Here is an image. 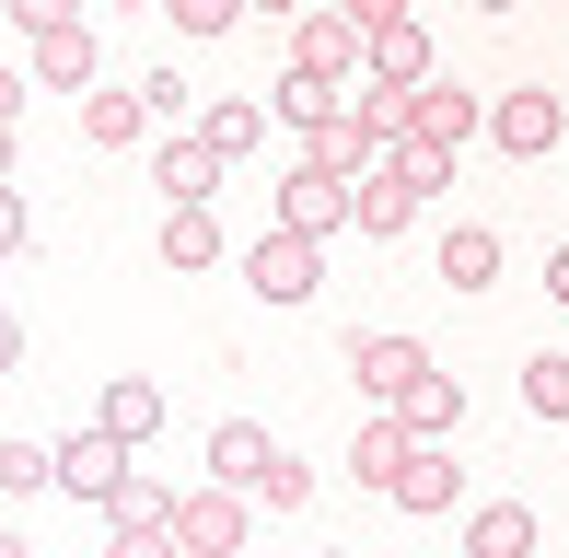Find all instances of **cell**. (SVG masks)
I'll return each instance as SVG.
<instances>
[{
    "label": "cell",
    "mask_w": 569,
    "mask_h": 558,
    "mask_svg": "<svg viewBox=\"0 0 569 558\" xmlns=\"http://www.w3.org/2000/svg\"><path fill=\"white\" fill-rule=\"evenodd\" d=\"M244 512H256V500L221 489V477H210V489H174V547H187V558H232V547H244Z\"/></svg>",
    "instance_id": "5"
},
{
    "label": "cell",
    "mask_w": 569,
    "mask_h": 558,
    "mask_svg": "<svg viewBox=\"0 0 569 558\" xmlns=\"http://www.w3.org/2000/svg\"><path fill=\"white\" fill-rule=\"evenodd\" d=\"M523 408H535V419H569V361H558V349H535V361H523Z\"/></svg>",
    "instance_id": "26"
},
{
    "label": "cell",
    "mask_w": 569,
    "mask_h": 558,
    "mask_svg": "<svg viewBox=\"0 0 569 558\" xmlns=\"http://www.w3.org/2000/svg\"><path fill=\"white\" fill-rule=\"evenodd\" d=\"M244 12H279V23H291V12H302V0H244Z\"/></svg>",
    "instance_id": "36"
},
{
    "label": "cell",
    "mask_w": 569,
    "mask_h": 558,
    "mask_svg": "<svg viewBox=\"0 0 569 558\" xmlns=\"http://www.w3.org/2000/svg\"><path fill=\"white\" fill-rule=\"evenodd\" d=\"M198 140H210L221 163H244V151L268 140V106H256V93H210V106H198Z\"/></svg>",
    "instance_id": "17"
},
{
    "label": "cell",
    "mask_w": 569,
    "mask_h": 558,
    "mask_svg": "<svg viewBox=\"0 0 569 558\" xmlns=\"http://www.w3.org/2000/svg\"><path fill=\"white\" fill-rule=\"evenodd\" d=\"M256 500H268V512H302V500H315V466H302V454H268V477H256Z\"/></svg>",
    "instance_id": "27"
},
{
    "label": "cell",
    "mask_w": 569,
    "mask_h": 558,
    "mask_svg": "<svg viewBox=\"0 0 569 558\" xmlns=\"http://www.w3.org/2000/svg\"><path fill=\"white\" fill-rule=\"evenodd\" d=\"M0 268H12V257H0Z\"/></svg>",
    "instance_id": "42"
},
{
    "label": "cell",
    "mask_w": 569,
    "mask_h": 558,
    "mask_svg": "<svg viewBox=\"0 0 569 558\" xmlns=\"http://www.w3.org/2000/svg\"><path fill=\"white\" fill-rule=\"evenodd\" d=\"M465 558H535V512L523 500H477L465 512Z\"/></svg>",
    "instance_id": "19"
},
{
    "label": "cell",
    "mask_w": 569,
    "mask_h": 558,
    "mask_svg": "<svg viewBox=\"0 0 569 558\" xmlns=\"http://www.w3.org/2000/svg\"><path fill=\"white\" fill-rule=\"evenodd\" d=\"M326 12H360V0H326Z\"/></svg>",
    "instance_id": "40"
},
{
    "label": "cell",
    "mask_w": 569,
    "mask_h": 558,
    "mask_svg": "<svg viewBox=\"0 0 569 558\" xmlns=\"http://www.w3.org/2000/svg\"><path fill=\"white\" fill-rule=\"evenodd\" d=\"M396 419H407V430H419V442H453V419H465V385H453V372H442V361H430V372H419V385H407V396H396Z\"/></svg>",
    "instance_id": "22"
},
{
    "label": "cell",
    "mask_w": 569,
    "mask_h": 558,
    "mask_svg": "<svg viewBox=\"0 0 569 558\" xmlns=\"http://www.w3.org/2000/svg\"><path fill=\"white\" fill-rule=\"evenodd\" d=\"M430 268H442V291H488V279H500V233H488V221H453Z\"/></svg>",
    "instance_id": "21"
},
{
    "label": "cell",
    "mask_w": 569,
    "mask_h": 558,
    "mask_svg": "<svg viewBox=\"0 0 569 558\" xmlns=\"http://www.w3.org/2000/svg\"><path fill=\"white\" fill-rule=\"evenodd\" d=\"M268 454H279V442H268L256 419H221V430H210V477H221V489H244V500H256V477H268Z\"/></svg>",
    "instance_id": "20"
},
{
    "label": "cell",
    "mask_w": 569,
    "mask_h": 558,
    "mask_svg": "<svg viewBox=\"0 0 569 558\" xmlns=\"http://www.w3.org/2000/svg\"><path fill=\"white\" fill-rule=\"evenodd\" d=\"M140 93H151V117H163V129H174V117H187V129H198V93H187V82H174V70H151V82H140Z\"/></svg>",
    "instance_id": "30"
},
{
    "label": "cell",
    "mask_w": 569,
    "mask_h": 558,
    "mask_svg": "<svg viewBox=\"0 0 569 558\" xmlns=\"http://www.w3.org/2000/svg\"><path fill=\"white\" fill-rule=\"evenodd\" d=\"M547 302H569V245H558V257H547Z\"/></svg>",
    "instance_id": "34"
},
{
    "label": "cell",
    "mask_w": 569,
    "mask_h": 558,
    "mask_svg": "<svg viewBox=\"0 0 569 558\" xmlns=\"http://www.w3.org/2000/svg\"><path fill=\"white\" fill-rule=\"evenodd\" d=\"M407 454H419V430H407L396 408H372V419H360V442H349V477H360V489H396Z\"/></svg>",
    "instance_id": "13"
},
{
    "label": "cell",
    "mask_w": 569,
    "mask_h": 558,
    "mask_svg": "<svg viewBox=\"0 0 569 558\" xmlns=\"http://www.w3.org/2000/svg\"><path fill=\"white\" fill-rule=\"evenodd\" d=\"M23 47H36L23 70H36L47 93H93V23H82V12H70V23H47V36H23Z\"/></svg>",
    "instance_id": "10"
},
{
    "label": "cell",
    "mask_w": 569,
    "mask_h": 558,
    "mask_svg": "<svg viewBox=\"0 0 569 558\" xmlns=\"http://www.w3.org/2000/svg\"><path fill=\"white\" fill-rule=\"evenodd\" d=\"M488 140H500L511 163H547V151L569 140V106L558 93H500V106H488Z\"/></svg>",
    "instance_id": "7"
},
{
    "label": "cell",
    "mask_w": 569,
    "mask_h": 558,
    "mask_svg": "<svg viewBox=\"0 0 569 558\" xmlns=\"http://www.w3.org/2000/svg\"><path fill=\"white\" fill-rule=\"evenodd\" d=\"M163 268H174V279L221 268V221H210V198H187V210H163Z\"/></svg>",
    "instance_id": "18"
},
{
    "label": "cell",
    "mask_w": 569,
    "mask_h": 558,
    "mask_svg": "<svg viewBox=\"0 0 569 558\" xmlns=\"http://www.w3.org/2000/svg\"><path fill=\"white\" fill-rule=\"evenodd\" d=\"M0 12H12V36H47V23H70L82 0H0Z\"/></svg>",
    "instance_id": "31"
},
{
    "label": "cell",
    "mask_w": 569,
    "mask_h": 558,
    "mask_svg": "<svg viewBox=\"0 0 569 558\" xmlns=\"http://www.w3.org/2000/svg\"><path fill=\"white\" fill-rule=\"evenodd\" d=\"M338 106H349V82H326V70H279V93H268V117H291L302 140H315Z\"/></svg>",
    "instance_id": "23"
},
{
    "label": "cell",
    "mask_w": 569,
    "mask_h": 558,
    "mask_svg": "<svg viewBox=\"0 0 569 558\" xmlns=\"http://www.w3.org/2000/svg\"><path fill=\"white\" fill-rule=\"evenodd\" d=\"M106 524H174V489H163V477H140V466H128V489L106 500Z\"/></svg>",
    "instance_id": "25"
},
{
    "label": "cell",
    "mask_w": 569,
    "mask_h": 558,
    "mask_svg": "<svg viewBox=\"0 0 569 558\" xmlns=\"http://www.w3.org/2000/svg\"><path fill=\"white\" fill-rule=\"evenodd\" d=\"M349 372H360V396H372V408H396V396L430 372V349L396 338V326H372V338H349Z\"/></svg>",
    "instance_id": "8"
},
{
    "label": "cell",
    "mask_w": 569,
    "mask_h": 558,
    "mask_svg": "<svg viewBox=\"0 0 569 558\" xmlns=\"http://www.w3.org/2000/svg\"><path fill=\"white\" fill-rule=\"evenodd\" d=\"M59 489V442H0V500H36Z\"/></svg>",
    "instance_id": "24"
},
{
    "label": "cell",
    "mask_w": 569,
    "mask_h": 558,
    "mask_svg": "<svg viewBox=\"0 0 569 558\" xmlns=\"http://www.w3.org/2000/svg\"><path fill=\"white\" fill-rule=\"evenodd\" d=\"M0 558H36V547H23V536H0Z\"/></svg>",
    "instance_id": "38"
},
{
    "label": "cell",
    "mask_w": 569,
    "mask_h": 558,
    "mask_svg": "<svg viewBox=\"0 0 569 558\" xmlns=\"http://www.w3.org/2000/svg\"><path fill=\"white\" fill-rule=\"evenodd\" d=\"M0 175H12V117H0Z\"/></svg>",
    "instance_id": "37"
},
{
    "label": "cell",
    "mask_w": 569,
    "mask_h": 558,
    "mask_svg": "<svg viewBox=\"0 0 569 558\" xmlns=\"http://www.w3.org/2000/svg\"><path fill=\"white\" fill-rule=\"evenodd\" d=\"M151 187H163V210H187V198H221V151L198 129H174L163 151H151Z\"/></svg>",
    "instance_id": "9"
},
{
    "label": "cell",
    "mask_w": 569,
    "mask_h": 558,
    "mask_svg": "<svg viewBox=\"0 0 569 558\" xmlns=\"http://www.w3.org/2000/svg\"><path fill=\"white\" fill-rule=\"evenodd\" d=\"M23 106H36V70H12V59H0V117H23Z\"/></svg>",
    "instance_id": "33"
},
{
    "label": "cell",
    "mask_w": 569,
    "mask_h": 558,
    "mask_svg": "<svg viewBox=\"0 0 569 558\" xmlns=\"http://www.w3.org/2000/svg\"><path fill=\"white\" fill-rule=\"evenodd\" d=\"M383 500H396V512H453V500H465V466H453L442 442H419V454L396 466V489H383Z\"/></svg>",
    "instance_id": "12"
},
{
    "label": "cell",
    "mask_w": 569,
    "mask_h": 558,
    "mask_svg": "<svg viewBox=\"0 0 569 558\" xmlns=\"http://www.w3.org/2000/svg\"><path fill=\"white\" fill-rule=\"evenodd\" d=\"M163 117H151V93H82V140L93 151H140Z\"/></svg>",
    "instance_id": "15"
},
{
    "label": "cell",
    "mask_w": 569,
    "mask_h": 558,
    "mask_svg": "<svg viewBox=\"0 0 569 558\" xmlns=\"http://www.w3.org/2000/svg\"><path fill=\"white\" fill-rule=\"evenodd\" d=\"M163 12H174V36H232L244 0H163Z\"/></svg>",
    "instance_id": "28"
},
{
    "label": "cell",
    "mask_w": 569,
    "mask_h": 558,
    "mask_svg": "<svg viewBox=\"0 0 569 558\" xmlns=\"http://www.w3.org/2000/svg\"><path fill=\"white\" fill-rule=\"evenodd\" d=\"M372 82H430V23L419 12H396V23H372Z\"/></svg>",
    "instance_id": "16"
},
{
    "label": "cell",
    "mask_w": 569,
    "mask_h": 558,
    "mask_svg": "<svg viewBox=\"0 0 569 558\" xmlns=\"http://www.w3.org/2000/svg\"><path fill=\"white\" fill-rule=\"evenodd\" d=\"M477 12H523V0H477Z\"/></svg>",
    "instance_id": "39"
},
{
    "label": "cell",
    "mask_w": 569,
    "mask_h": 558,
    "mask_svg": "<svg viewBox=\"0 0 569 558\" xmlns=\"http://www.w3.org/2000/svg\"><path fill=\"white\" fill-rule=\"evenodd\" d=\"M315 558H349V547H315Z\"/></svg>",
    "instance_id": "41"
},
{
    "label": "cell",
    "mask_w": 569,
    "mask_h": 558,
    "mask_svg": "<svg viewBox=\"0 0 569 558\" xmlns=\"http://www.w3.org/2000/svg\"><path fill=\"white\" fill-rule=\"evenodd\" d=\"M93 419H106V430H117V442H128V454H140V442H151V430H163V385H151V372H117V385H106V396H93Z\"/></svg>",
    "instance_id": "14"
},
{
    "label": "cell",
    "mask_w": 569,
    "mask_h": 558,
    "mask_svg": "<svg viewBox=\"0 0 569 558\" xmlns=\"http://www.w3.org/2000/svg\"><path fill=\"white\" fill-rule=\"evenodd\" d=\"M59 489H70V500H93V512H106V500L128 489V442H117L106 419H93V430H70V442H59Z\"/></svg>",
    "instance_id": "6"
},
{
    "label": "cell",
    "mask_w": 569,
    "mask_h": 558,
    "mask_svg": "<svg viewBox=\"0 0 569 558\" xmlns=\"http://www.w3.org/2000/svg\"><path fill=\"white\" fill-rule=\"evenodd\" d=\"M349 210H360V175L315 163V151L279 175V221H291V233H349Z\"/></svg>",
    "instance_id": "3"
},
{
    "label": "cell",
    "mask_w": 569,
    "mask_h": 558,
    "mask_svg": "<svg viewBox=\"0 0 569 558\" xmlns=\"http://www.w3.org/2000/svg\"><path fill=\"white\" fill-rule=\"evenodd\" d=\"M12 361H23V326H12V315H0V372H12Z\"/></svg>",
    "instance_id": "35"
},
{
    "label": "cell",
    "mask_w": 569,
    "mask_h": 558,
    "mask_svg": "<svg viewBox=\"0 0 569 558\" xmlns=\"http://www.w3.org/2000/svg\"><path fill=\"white\" fill-rule=\"evenodd\" d=\"M23 233H36V210H23V187L0 175V257H23Z\"/></svg>",
    "instance_id": "32"
},
{
    "label": "cell",
    "mask_w": 569,
    "mask_h": 558,
    "mask_svg": "<svg viewBox=\"0 0 569 558\" xmlns=\"http://www.w3.org/2000/svg\"><path fill=\"white\" fill-rule=\"evenodd\" d=\"M244 291H256V302H315V291H326V233L268 221V233L244 245Z\"/></svg>",
    "instance_id": "2"
},
{
    "label": "cell",
    "mask_w": 569,
    "mask_h": 558,
    "mask_svg": "<svg viewBox=\"0 0 569 558\" xmlns=\"http://www.w3.org/2000/svg\"><path fill=\"white\" fill-rule=\"evenodd\" d=\"M106 558H187V547H174V524H117Z\"/></svg>",
    "instance_id": "29"
},
{
    "label": "cell",
    "mask_w": 569,
    "mask_h": 558,
    "mask_svg": "<svg viewBox=\"0 0 569 558\" xmlns=\"http://www.w3.org/2000/svg\"><path fill=\"white\" fill-rule=\"evenodd\" d=\"M477 129H488V106H477V93H453L442 70H430V82H419V117H407V140H430V151H465Z\"/></svg>",
    "instance_id": "11"
},
{
    "label": "cell",
    "mask_w": 569,
    "mask_h": 558,
    "mask_svg": "<svg viewBox=\"0 0 569 558\" xmlns=\"http://www.w3.org/2000/svg\"><path fill=\"white\" fill-rule=\"evenodd\" d=\"M360 59H372L360 12H326V0H302V12H291V70H326V82H360Z\"/></svg>",
    "instance_id": "4"
},
{
    "label": "cell",
    "mask_w": 569,
    "mask_h": 558,
    "mask_svg": "<svg viewBox=\"0 0 569 558\" xmlns=\"http://www.w3.org/2000/svg\"><path fill=\"white\" fill-rule=\"evenodd\" d=\"M442 187H453V151H430V140H396L372 175H360V210H349V221L383 245V233H407V221H419Z\"/></svg>",
    "instance_id": "1"
}]
</instances>
